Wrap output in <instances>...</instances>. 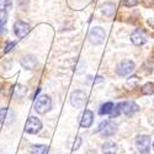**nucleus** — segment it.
Wrapping results in <instances>:
<instances>
[{
    "instance_id": "7",
    "label": "nucleus",
    "mask_w": 154,
    "mask_h": 154,
    "mask_svg": "<svg viewBox=\"0 0 154 154\" xmlns=\"http://www.w3.org/2000/svg\"><path fill=\"white\" fill-rule=\"evenodd\" d=\"M30 31H31V26H30L29 23H26V22H23V21H16L14 23V32L20 38H22V37H25L26 35H29Z\"/></svg>"
},
{
    "instance_id": "4",
    "label": "nucleus",
    "mask_w": 154,
    "mask_h": 154,
    "mask_svg": "<svg viewBox=\"0 0 154 154\" xmlns=\"http://www.w3.org/2000/svg\"><path fill=\"white\" fill-rule=\"evenodd\" d=\"M85 101H86V94L82 90H76L70 96V104L72 106L76 107V109H80L84 106L85 104Z\"/></svg>"
},
{
    "instance_id": "2",
    "label": "nucleus",
    "mask_w": 154,
    "mask_h": 154,
    "mask_svg": "<svg viewBox=\"0 0 154 154\" xmlns=\"http://www.w3.org/2000/svg\"><path fill=\"white\" fill-rule=\"evenodd\" d=\"M106 37V33L104 31V29L101 27H93L90 30V32H89V40H90V42L93 45H100L104 42Z\"/></svg>"
},
{
    "instance_id": "10",
    "label": "nucleus",
    "mask_w": 154,
    "mask_h": 154,
    "mask_svg": "<svg viewBox=\"0 0 154 154\" xmlns=\"http://www.w3.org/2000/svg\"><path fill=\"white\" fill-rule=\"evenodd\" d=\"M131 41L136 46H142L147 42V35L142 30H134L131 35Z\"/></svg>"
},
{
    "instance_id": "18",
    "label": "nucleus",
    "mask_w": 154,
    "mask_h": 154,
    "mask_svg": "<svg viewBox=\"0 0 154 154\" xmlns=\"http://www.w3.org/2000/svg\"><path fill=\"white\" fill-rule=\"evenodd\" d=\"M143 93L147 94V95L153 94V93H154V84H152V83L146 84V85L143 86Z\"/></svg>"
},
{
    "instance_id": "19",
    "label": "nucleus",
    "mask_w": 154,
    "mask_h": 154,
    "mask_svg": "<svg viewBox=\"0 0 154 154\" xmlns=\"http://www.w3.org/2000/svg\"><path fill=\"white\" fill-rule=\"evenodd\" d=\"M8 21V14L5 10H0V26H4Z\"/></svg>"
},
{
    "instance_id": "11",
    "label": "nucleus",
    "mask_w": 154,
    "mask_h": 154,
    "mask_svg": "<svg viewBox=\"0 0 154 154\" xmlns=\"http://www.w3.org/2000/svg\"><path fill=\"white\" fill-rule=\"evenodd\" d=\"M21 66L25 68V69H29V70H32L36 66H37V60L33 56H26V57H22L21 59Z\"/></svg>"
},
{
    "instance_id": "9",
    "label": "nucleus",
    "mask_w": 154,
    "mask_h": 154,
    "mask_svg": "<svg viewBox=\"0 0 154 154\" xmlns=\"http://www.w3.org/2000/svg\"><path fill=\"white\" fill-rule=\"evenodd\" d=\"M119 106H120V110H121V112L122 113H125V115H133V113H136V112H138L139 111V107H138V105L137 104H134V102H132V101H128V102H121V104H119Z\"/></svg>"
},
{
    "instance_id": "1",
    "label": "nucleus",
    "mask_w": 154,
    "mask_h": 154,
    "mask_svg": "<svg viewBox=\"0 0 154 154\" xmlns=\"http://www.w3.org/2000/svg\"><path fill=\"white\" fill-rule=\"evenodd\" d=\"M52 109V100L48 95H42L40 97H37L36 102H35V110L38 113H46Z\"/></svg>"
},
{
    "instance_id": "22",
    "label": "nucleus",
    "mask_w": 154,
    "mask_h": 154,
    "mask_svg": "<svg viewBox=\"0 0 154 154\" xmlns=\"http://www.w3.org/2000/svg\"><path fill=\"white\" fill-rule=\"evenodd\" d=\"M137 82H138V78H137V76H131V78H130V80H128V84H131V85H132L133 83L136 84Z\"/></svg>"
},
{
    "instance_id": "15",
    "label": "nucleus",
    "mask_w": 154,
    "mask_h": 154,
    "mask_svg": "<svg viewBox=\"0 0 154 154\" xmlns=\"http://www.w3.org/2000/svg\"><path fill=\"white\" fill-rule=\"evenodd\" d=\"M47 152H48V147L43 144L32 146L31 148V154H47Z\"/></svg>"
},
{
    "instance_id": "17",
    "label": "nucleus",
    "mask_w": 154,
    "mask_h": 154,
    "mask_svg": "<svg viewBox=\"0 0 154 154\" xmlns=\"http://www.w3.org/2000/svg\"><path fill=\"white\" fill-rule=\"evenodd\" d=\"M12 5V0H0V10H9Z\"/></svg>"
},
{
    "instance_id": "6",
    "label": "nucleus",
    "mask_w": 154,
    "mask_h": 154,
    "mask_svg": "<svg viewBox=\"0 0 154 154\" xmlns=\"http://www.w3.org/2000/svg\"><path fill=\"white\" fill-rule=\"evenodd\" d=\"M136 144L140 154H148L149 146H150V138L148 136H138L136 138Z\"/></svg>"
},
{
    "instance_id": "13",
    "label": "nucleus",
    "mask_w": 154,
    "mask_h": 154,
    "mask_svg": "<svg viewBox=\"0 0 154 154\" xmlns=\"http://www.w3.org/2000/svg\"><path fill=\"white\" fill-rule=\"evenodd\" d=\"M117 147L113 142H106L102 144V153L104 154H116Z\"/></svg>"
},
{
    "instance_id": "14",
    "label": "nucleus",
    "mask_w": 154,
    "mask_h": 154,
    "mask_svg": "<svg viewBox=\"0 0 154 154\" xmlns=\"http://www.w3.org/2000/svg\"><path fill=\"white\" fill-rule=\"evenodd\" d=\"M113 104L111 101H109V102H105L104 105H101V107H100V110H99V113L100 115H109V113H111L112 112V110H113Z\"/></svg>"
},
{
    "instance_id": "20",
    "label": "nucleus",
    "mask_w": 154,
    "mask_h": 154,
    "mask_svg": "<svg viewBox=\"0 0 154 154\" xmlns=\"http://www.w3.org/2000/svg\"><path fill=\"white\" fill-rule=\"evenodd\" d=\"M6 113H8V109L6 107H3L0 110V123L4 122V120L6 119Z\"/></svg>"
},
{
    "instance_id": "24",
    "label": "nucleus",
    "mask_w": 154,
    "mask_h": 154,
    "mask_svg": "<svg viewBox=\"0 0 154 154\" xmlns=\"http://www.w3.org/2000/svg\"><path fill=\"white\" fill-rule=\"evenodd\" d=\"M153 148H154V144H153Z\"/></svg>"
},
{
    "instance_id": "23",
    "label": "nucleus",
    "mask_w": 154,
    "mask_h": 154,
    "mask_svg": "<svg viewBox=\"0 0 154 154\" xmlns=\"http://www.w3.org/2000/svg\"><path fill=\"white\" fill-rule=\"evenodd\" d=\"M80 143H82V139H80V137H78V143H76V144L74 146V148H73V149H74V150H76V149H78V148H79Z\"/></svg>"
},
{
    "instance_id": "5",
    "label": "nucleus",
    "mask_w": 154,
    "mask_h": 154,
    "mask_svg": "<svg viewBox=\"0 0 154 154\" xmlns=\"http://www.w3.org/2000/svg\"><path fill=\"white\" fill-rule=\"evenodd\" d=\"M133 69H134V63H133L132 60H130V59H126V60H122V62L119 64V66H117L116 72H117L119 75L126 76V75L130 74Z\"/></svg>"
},
{
    "instance_id": "12",
    "label": "nucleus",
    "mask_w": 154,
    "mask_h": 154,
    "mask_svg": "<svg viewBox=\"0 0 154 154\" xmlns=\"http://www.w3.org/2000/svg\"><path fill=\"white\" fill-rule=\"evenodd\" d=\"M93 121H94V115L90 110H86L84 113H83V117H82V121H80V126L82 127H90L93 125Z\"/></svg>"
},
{
    "instance_id": "16",
    "label": "nucleus",
    "mask_w": 154,
    "mask_h": 154,
    "mask_svg": "<svg viewBox=\"0 0 154 154\" xmlns=\"http://www.w3.org/2000/svg\"><path fill=\"white\" fill-rule=\"evenodd\" d=\"M101 10H102V12H104L105 15L111 16V15H113V12H115V5L111 4V3H106V4H104L101 6Z\"/></svg>"
},
{
    "instance_id": "8",
    "label": "nucleus",
    "mask_w": 154,
    "mask_h": 154,
    "mask_svg": "<svg viewBox=\"0 0 154 154\" xmlns=\"http://www.w3.org/2000/svg\"><path fill=\"white\" fill-rule=\"evenodd\" d=\"M116 128L117 126L115 125L113 122H110V121H105V122H102L100 125V127L97 128V131L101 132L102 136H105V137H110L112 136L115 132H116Z\"/></svg>"
},
{
    "instance_id": "3",
    "label": "nucleus",
    "mask_w": 154,
    "mask_h": 154,
    "mask_svg": "<svg viewBox=\"0 0 154 154\" xmlns=\"http://www.w3.org/2000/svg\"><path fill=\"white\" fill-rule=\"evenodd\" d=\"M41 130H42V122L37 117H33V116L29 117V120L26 122V126H25V131H26L27 133H30V134H36Z\"/></svg>"
},
{
    "instance_id": "21",
    "label": "nucleus",
    "mask_w": 154,
    "mask_h": 154,
    "mask_svg": "<svg viewBox=\"0 0 154 154\" xmlns=\"http://www.w3.org/2000/svg\"><path fill=\"white\" fill-rule=\"evenodd\" d=\"M16 45V42L14 41V42H10V43H8V46L5 47V53H8V52H10V51L12 49V47H14Z\"/></svg>"
}]
</instances>
